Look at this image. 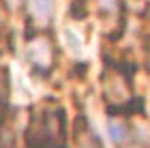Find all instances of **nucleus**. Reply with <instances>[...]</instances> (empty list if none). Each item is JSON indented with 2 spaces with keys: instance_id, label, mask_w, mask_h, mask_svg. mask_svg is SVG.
Returning a JSON list of instances; mask_svg holds the SVG:
<instances>
[{
  "instance_id": "nucleus-1",
  "label": "nucleus",
  "mask_w": 150,
  "mask_h": 148,
  "mask_svg": "<svg viewBox=\"0 0 150 148\" xmlns=\"http://www.w3.org/2000/svg\"><path fill=\"white\" fill-rule=\"evenodd\" d=\"M110 135L114 142H125V137H127V129L122 127L120 123H110Z\"/></svg>"
},
{
  "instance_id": "nucleus-2",
  "label": "nucleus",
  "mask_w": 150,
  "mask_h": 148,
  "mask_svg": "<svg viewBox=\"0 0 150 148\" xmlns=\"http://www.w3.org/2000/svg\"><path fill=\"white\" fill-rule=\"evenodd\" d=\"M35 9L41 17H47L52 11V4H50V0H35Z\"/></svg>"
}]
</instances>
